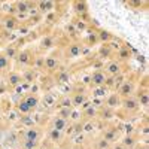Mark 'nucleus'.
Listing matches in <instances>:
<instances>
[{"label": "nucleus", "mask_w": 149, "mask_h": 149, "mask_svg": "<svg viewBox=\"0 0 149 149\" xmlns=\"http://www.w3.org/2000/svg\"><path fill=\"white\" fill-rule=\"evenodd\" d=\"M70 98H72V107H81L82 104H85L86 102H88V95H86V93H84V91L74 93Z\"/></svg>", "instance_id": "obj_8"}, {"label": "nucleus", "mask_w": 149, "mask_h": 149, "mask_svg": "<svg viewBox=\"0 0 149 149\" xmlns=\"http://www.w3.org/2000/svg\"><path fill=\"white\" fill-rule=\"evenodd\" d=\"M134 91H136V86H134V82L133 81H124L121 85H119V88L116 90L118 95L121 98H127L130 95H134Z\"/></svg>", "instance_id": "obj_1"}, {"label": "nucleus", "mask_w": 149, "mask_h": 149, "mask_svg": "<svg viewBox=\"0 0 149 149\" xmlns=\"http://www.w3.org/2000/svg\"><path fill=\"white\" fill-rule=\"evenodd\" d=\"M39 45H40L42 49H51V48L55 46V37L51 36V34H45L42 39H40Z\"/></svg>", "instance_id": "obj_14"}, {"label": "nucleus", "mask_w": 149, "mask_h": 149, "mask_svg": "<svg viewBox=\"0 0 149 149\" xmlns=\"http://www.w3.org/2000/svg\"><path fill=\"white\" fill-rule=\"evenodd\" d=\"M17 60H18L19 64H24V66H26V64L33 63L34 57H31V52H30V51H21V52L17 54Z\"/></svg>", "instance_id": "obj_13"}, {"label": "nucleus", "mask_w": 149, "mask_h": 149, "mask_svg": "<svg viewBox=\"0 0 149 149\" xmlns=\"http://www.w3.org/2000/svg\"><path fill=\"white\" fill-rule=\"evenodd\" d=\"M43 102H45V104H46V106H52V104H55V103H57V100L54 98V95H52L51 93L45 94V98H43Z\"/></svg>", "instance_id": "obj_38"}, {"label": "nucleus", "mask_w": 149, "mask_h": 149, "mask_svg": "<svg viewBox=\"0 0 149 149\" xmlns=\"http://www.w3.org/2000/svg\"><path fill=\"white\" fill-rule=\"evenodd\" d=\"M130 57H131V51H130L128 46H122V48L118 49V60H116V61L122 63V61L130 60Z\"/></svg>", "instance_id": "obj_22"}, {"label": "nucleus", "mask_w": 149, "mask_h": 149, "mask_svg": "<svg viewBox=\"0 0 149 149\" xmlns=\"http://www.w3.org/2000/svg\"><path fill=\"white\" fill-rule=\"evenodd\" d=\"M24 100H26V103L29 104V107H30L31 110L36 109L37 104H39V97H37L36 94H30V95H27L26 98H24Z\"/></svg>", "instance_id": "obj_25"}, {"label": "nucleus", "mask_w": 149, "mask_h": 149, "mask_svg": "<svg viewBox=\"0 0 149 149\" xmlns=\"http://www.w3.org/2000/svg\"><path fill=\"white\" fill-rule=\"evenodd\" d=\"M112 149H125V148H124L121 143H116V145H113V146H112Z\"/></svg>", "instance_id": "obj_42"}, {"label": "nucleus", "mask_w": 149, "mask_h": 149, "mask_svg": "<svg viewBox=\"0 0 149 149\" xmlns=\"http://www.w3.org/2000/svg\"><path fill=\"white\" fill-rule=\"evenodd\" d=\"M107 88L103 85V86H98V88H94V91H93V95L94 97H106L107 95Z\"/></svg>", "instance_id": "obj_32"}, {"label": "nucleus", "mask_w": 149, "mask_h": 149, "mask_svg": "<svg viewBox=\"0 0 149 149\" xmlns=\"http://www.w3.org/2000/svg\"><path fill=\"white\" fill-rule=\"evenodd\" d=\"M63 137H64L63 131H58V130H54V128H49V131H48V139L51 140V142H54V143H60L61 140H63Z\"/></svg>", "instance_id": "obj_20"}, {"label": "nucleus", "mask_w": 149, "mask_h": 149, "mask_svg": "<svg viewBox=\"0 0 149 149\" xmlns=\"http://www.w3.org/2000/svg\"><path fill=\"white\" fill-rule=\"evenodd\" d=\"M125 81V76H124L122 73H119V74H116V76H113V88H119V85Z\"/></svg>", "instance_id": "obj_37"}, {"label": "nucleus", "mask_w": 149, "mask_h": 149, "mask_svg": "<svg viewBox=\"0 0 149 149\" xmlns=\"http://www.w3.org/2000/svg\"><path fill=\"white\" fill-rule=\"evenodd\" d=\"M8 58H17V48L15 45H9L6 48V54H5Z\"/></svg>", "instance_id": "obj_34"}, {"label": "nucleus", "mask_w": 149, "mask_h": 149, "mask_svg": "<svg viewBox=\"0 0 149 149\" xmlns=\"http://www.w3.org/2000/svg\"><path fill=\"white\" fill-rule=\"evenodd\" d=\"M113 116H115V110L104 106L103 110H102V118H103V119H112Z\"/></svg>", "instance_id": "obj_31"}, {"label": "nucleus", "mask_w": 149, "mask_h": 149, "mask_svg": "<svg viewBox=\"0 0 149 149\" xmlns=\"http://www.w3.org/2000/svg\"><path fill=\"white\" fill-rule=\"evenodd\" d=\"M58 106L60 107H72V98L69 95L63 97L61 100H58Z\"/></svg>", "instance_id": "obj_35"}, {"label": "nucleus", "mask_w": 149, "mask_h": 149, "mask_svg": "<svg viewBox=\"0 0 149 149\" xmlns=\"http://www.w3.org/2000/svg\"><path fill=\"white\" fill-rule=\"evenodd\" d=\"M0 139H2V128H0Z\"/></svg>", "instance_id": "obj_45"}, {"label": "nucleus", "mask_w": 149, "mask_h": 149, "mask_svg": "<svg viewBox=\"0 0 149 149\" xmlns=\"http://www.w3.org/2000/svg\"><path fill=\"white\" fill-rule=\"evenodd\" d=\"M21 78H22V81H24V82L31 84V82H34V81H36L37 73H36V70H34V69H27V70H24V72L21 73Z\"/></svg>", "instance_id": "obj_18"}, {"label": "nucleus", "mask_w": 149, "mask_h": 149, "mask_svg": "<svg viewBox=\"0 0 149 149\" xmlns=\"http://www.w3.org/2000/svg\"><path fill=\"white\" fill-rule=\"evenodd\" d=\"M5 27H6L8 30H14V29L17 27V19H15L14 17L6 18V19H5Z\"/></svg>", "instance_id": "obj_33"}, {"label": "nucleus", "mask_w": 149, "mask_h": 149, "mask_svg": "<svg viewBox=\"0 0 149 149\" xmlns=\"http://www.w3.org/2000/svg\"><path fill=\"white\" fill-rule=\"evenodd\" d=\"M72 149H84V146H81V145H76V146H73Z\"/></svg>", "instance_id": "obj_44"}, {"label": "nucleus", "mask_w": 149, "mask_h": 149, "mask_svg": "<svg viewBox=\"0 0 149 149\" xmlns=\"http://www.w3.org/2000/svg\"><path fill=\"white\" fill-rule=\"evenodd\" d=\"M33 6H36V3H31V2H17L15 3V10L18 12V14L24 15V14H27Z\"/></svg>", "instance_id": "obj_15"}, {"label": "nucleus", "mask_w": 149, "mask_h": 149, "mask_svg": "<svg viewBox=\"0 0 149 149\" xmlns=\"http://www.w3.org/2000/svg\"><path fill=\"white\" fill-rule=\"evenodd\" d=\"M119 73H122V66H121L119 61L110 60L109 63H106V66H104V74L106 76H116Z\"/></svg>", "instance_id": "obj_3"}, {"label": "nucleus", "mask_w": 149, "mask_h": 149, "mask_svg": "<svg viewBox=\"0 0 149 149\" xmlns=\"http://www.w3.org/2000/svg\"><path fill=\"white\" fill-rule=\"evenodd\" d=\"M17 139H18L17 133L10 131V133L8 134V137H6V143H8V145H15V143H17Z\"/></svg>", "instance_id": "obj_40"}, {"label": "nucleus", "mask_w": 149, "mask_h": 149, "mask_svg": "<svg viewBox=\"0 0 149 149\" xmlns=\"http://www.w3.org/2000/svg\"><path fill=\"white\" fill-rule=\"evenodd\" d=\"M69 125V121L67 119H63V118H60V116H54L52 118V124H51V128L54 130H58V131H64Z\"/></svg>", "instance_id": "obj_12"}, {"label": "nucleus", "mask_w": 149, "mask_h": 149, "mask_svg": "<svg viewBox=\"0 0 149 149\" xmlns=\"http://www.w3.org/2000/svg\"><path fill=\"white\" fill-rule=\"evenodd\" d=\"M60 67V61L58 58H55L54 55H48L43 60V69H46L48 72H55Z\"/></svg>", "instance_id": "obj_9"}, {"label": "nucleus", "mask_w": 149, "mask_h": 149, "mask_svg": "<svg viewBox=\"0 0 149 149\" xmlns=\"http://www.w3.org/2000/svg\"><path fill=\"white\" fill-rule=\"evenodd\" d=\"M110 146H112V145H110L109 142H106L103 137L97 140V149H110Z\"/></svg>", "instance_id": "obj_39"}, {"label": "nucleus", "mask_w": 149, "mask_h": 149, "mask_svg": "<svg viewBox=\"0 0 149 149\" xmlns=\"http://www.w3.org/2000/svg\"><path fill=\"white\" fill-rule=\"evenodd\" d=\"M121 102H122V98L118 95V93H110V94H107V95H106V100H104L106 107H110V109H113V110L121 106Z\"/></svg>", "instance_id": "obj_7"}, {"label": "nucleus", "mask_w": 149, "mask_h": 149, "mask_svg": "<svg viewBox=\"0 0 149 149\" xmlns=\"http://www.w3.org/2000/svg\"><path fill=\"white\" fill-rule=\"evenodd\" d=\"M97 37H98V42H103V43H109L110 40H113V34L106 30H100L97 33Z\"/></svg>", "instance_id": "obj_24"}, {"label": "nucleus", "mask_w": 149, "mask_h": 149, "mask_svg": "<svg viewBox=\"0 0 149 149\" xmlns=\"http://www.w3.org/2000/svg\"><path fill=\"white\" fill-rule=\"evenodd\" d=\"M17 110L19 112L21 115H29L30 112H31V109L29 107V104L26 103V100H24V98H22L21 102H18V104H17Z\"/></svg>", "instance_id": "obj_28"}, {"label": "nucleus", "mask_w": 149, "mask_h": 149, "mask_svg": "<svg viewBox=\"0 0 149 149\" xmlns=\"http://www.w3.org/2000/svg\"><path fill=\"white\" fill-rule=\"evenodd\" d=\"M73 8L81 15L88 12V3H86V2H73Z\"/></svg>", "instance_id": "obj_26"}, {"label": "nucleus", "mask_w": 149, "mask_h": 149, "mask_svg": "<svg viewBox=\"0 0 149 149\" xmlns=\"http://www.w3.org/2000/svg\"><path fill=\"white\" fill-rule=\"evenodd\" d=\"M121 145H122L124 148H125V149H136V148H137V140L134 139V136H131V134H127L125 137L122 139Z\"/></svg>", "instance_id": "obj_19"}, {"label": "nucleus", "mask_w": 149, "mask_h": 149, "mask_svg": "<svg viewBox=\"0 0 149 149\" xmlns=\"http://www.w3.org/2000/svg\"><path fill=\"white\" fill-rule=\"evenodd\" d=\"M19 146H21V149H37L39 140H21Z\"/></svg>", "instance_id": "obj_27"}, {"label": "nucleus", "mask_w": 149, "mask_h": 149, "mask_svg": "<svg viewBox=\"0 0 149 149\" xmlns=\"http://www.w3.org/2000/svg\"><path fill=\"white\" fill-rule=\"evenodd\" d=\"M22 82V78H21V73H17V72H10L9 76H8V86L9 88H17L19 86Z\"/></svg>", "instance_id": "obj_11"}, {"label": "nucleus", "mask_w": 149, "mask_h": 149, "mask_svg": "<svg viewBox=\"0 0 149 149\" xmlns=\"http://www.w3.org/2000/svg\"><path fill=\"white\" fill-rule=\"evenodd\" d=\"M55 81L58 84H69L70 81V73L66 72V70H58L57 74H55Z\"/></svg>", "instance_id": "obj_23"}, {"label": "nucleus", "mask_w": 149, "mask_h": 149, "mask_svg": "<svg viewBox=\"0 0 149 149\" xmlns=\"http://www.w3.org/2000/svg\"><path fill=\"white\" fill-rule=\"evenodd\" d=\"M82 115H84L85 119H94V118L98 115V109H97L94 104H90L88 107H85V109H84Z\"/></svg>", "instance_id": "obj_21"}, {"label": "nucleus", "mask_w": 149, "mask_h": 149, "mask_svg": "<svg viewBox=\"0 0 149 149\" xmlns=\"http://www.w3.org/2000/svg\"><path fill=\"white\" fill-rule=\"evenodd\" d=\"M103 139H104L106 142H109L110 145L115 143L116 139H118V130H115V128H107V130H104Z\"/></svg>", "instance_id": "obj_17"}, {"label": "nucleus", "mask_w": 149, "mask_h": 149, "mask_svg": "<svg viewBox=\"0 0 149 149\" xmlns=\"http://www.w3.org/2000/svg\"><path fill=\"white\" fill-rule=\"evenodd\" d=\"M36 6H37L40 14H48V12H52L55 9V2H51V0H42V2H36Z\"/></svg>", "instance_id": "obj_10"}, {"label": "nucleus", "mask_w": 149, "mask_h": 149, "mask_svg": "<svg viewBox=\"0 0 149 149\" xmlns=\"http://www.w3.org/2000/svg\"><path fill=\"white\" fill-rule=\"evenodd\" d=\"M98 55L103 57V58L110 57V55H112V46H110V45H107V43L102 45V46H100V49H98Z\"/></svg>", "instance_id": "obj_29"}, {"label": "nucleus", "mask_w": 149, "mask_h": 149, "mask_svg": "<svg viewBox=\"0 0 149 149\" xmlns=\"http://www.w3.org/2000/svg\"><path fill=\"white\" fill-rule=\"evenodd\" d=\"M121 107L125 110V112H136V110H139V102H137V98H136L134 95H130L127 98H122V102H121Z\"/></svg>", "instance_id": "obj_4"}, {"label": "nucleus", "mask_w": 149, "mask_h": 149, "mask_svg": "<svg viewBox=\"0 0 149 149\" xmlns=\"http://www.w3.org/2000/svg\"><path fill=\"white\" fill-rule=\"evenodd\" d=\"M72 107H60L58 112H57V116L63 118V119H70V115H72Z\"/></svg>", "instance_id": "obj_30"}, {"label": "nucleus", "mask_w": 149, "mask_h": 149, "mask_svg": "<svg viewBox=\"0 0 149 149\" xmlns=\"http://www.w3.org/2000/svg\"><path fill=\"white\" fill-rule=\"evenodd\" d=\"M134 97L137 98L139 106H142V107H148V104H149V95H148V91H146V90H139L137 94H136Z\"/></svg>", "instance_id": "obj_16"}, {"label": "nucleus", "mask_w": 149, "mask_h": 149, "mask_svg": "<svg viewBox=\"0 0 149 149\" xmlns=\"http://www.w3.org/2000/svg\"><path fill=\"white\" fill-rule=\"evenodd\" d=\"M82 51H84L82 45H81V43H78V42H73V43H70V45H69L67 51H66V55H67V58H70V60H74V58L81 57Z\"/></svg>", "instance_id": "obj_6"}, {"label": "nucleus", "mask_w": 149, "mask_h": 149, "mask_svg": "<svg viewBox=\"0 0 149 149\" xmlns=\"http://www.w3.org/2000/svg\"><path fill=\"white\" fill-rule=\"evenodd\" d=\"M22 140H39L40 139V130L37 127H27L21 134Z\"/></svg>", "instance_id": "obj_5"}, {"label": "nucleus", "mask_w": 149, "mask_h": 149, "mask_svg": "<svg viewBox=\"0 0 149 149\" xmlns=\"http://www.w3.org/2000/svg\"><path fill=\"white\" fill-rule=\"evenodd\" d=\"M9 66V58L5 54H0V72H3Z\"/></svg>", "instance_id": "obj_36"}, {"label": "nucleus", "mask_w": 149, "mask_h": 149, "mask_svg": "<svg viewBox=\"0 0 149 149\" xmlns=\"http://www.w3.org/2000/svg\"><path fill=\"white\" fill-rule=\"evenodd\" d=\"M86 42H88L90 45H95V43H98L97 33H90V34H88V37H86Z\"/></svg>", "instance_id": "obj_41"}, {"label": "nucleus", "mask_w": 149, "mask_h": 149, "mask_svg": "<svg viewBox=\"0 0 149 149\" xmlns=\"http://www.w3.org/2000/svg\"><path fill=\"white\" fill-rule=\"evenodd\" d=\"M106 74L103 70L100 69H97L91 73V76H90V85L93 86V88H98V86H103L104 82H106Z\"/></svg>", "instance_id": "obj_2"}, {"label": "nucleus", "mask_w": 149, "mask_h": 149, "mask_svg": "<svg viewBox=\"0 0 149 149\" xmlns=\"http://www.w3.org/2000/svg\"><path fill=\"white\" fill-rule=\"evenodd\" d=\"M136 149H148V145L145 143V145H142V146H139V148H136Z\"/></svg>", "instance_id": "obj_43"}]
</instances>
